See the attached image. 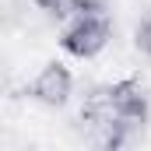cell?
Here are the masks:
<instances>
[{
	"label": "cell",
	"instance_id": "2",
	"mask_svg": "<svg viewBox=\"0 0 151 151\" xmlns=\"http://www.w3.org/2000/svg\"><path fill=\"white\" fill-rule=\"evenodd\" d=\"M106 95H109V109H113L116 119L134 123V127H144V123H148L151 99H148V91H144L141 81L123 77V81H116V84H106Z\"/></svg>",
	"mask_w": 151,
	"mask_h": 151
},
{
	"label": "cell",
	"instance_id": "4",
	"mask_svg": "<svg viewBox=\"0 0 151 151\" xmlns=\"http://www.w3.org/2000/svg\"><path fill=\"white\" fill-rule=\"evenodd\" d=\"M109 116H113V109H109V95H106V88H91V91L84 95L81 109H77V119H81L88 130H99Z\"/></svg>",
	"mask_w": 151,
	"mask_h": 151
},
{
	"label": "cell",
	"instance_id": "6",
	"mask_svg": "<svg viewBox=\"0 0 151 151\" xmlns=\"http://www.w3.org/2000/svg\"><path fill=\"white\" fill-rule=\"evenodd\" d=\"M39 11H46V14H56V18H63L67 14V7H70V0H32Z\"/></svg>",
	"mask_w": 151,
	"mask_h": 151
},
{
	"label": "cell",
	"instance_id": "3",
	"mask_svg": "<svg viewBox=\"0 0 151 151\" xmlns=\"http://www.w3.org/2000/svg\"><path fill=\"white\" fill-rule=\"evenodd\" d=\"M70 91H74V74H70L63 63H56V60L46 63V67L35 74V81H32V99L42 102V106H49V109L67 106Z\"/></svg>",
	"mask_w": 151,
	"mask_h": 151
},
{
	"label": "cell",
	"instance_id": "1",
	"mask_svg": "<svg viewBox=\"0 0 151 151\" xmlns=\"http://www.w3.org/2000/svg\"><path fill=\"white\" fill-rule=\"evenodd\" d=\"M109 39H113L109 14H74V21L60 35V46L77 60H91L109 46Z\"/></svg>",
	"mask_w": 151,
	"mask_h": 151
},
{
	"label": "cell",
	"instance_id": "5",
	"mask_svg": "<svg viewBox=\"0 0 151 151\" xmlns=\"http://www.w3.org/2000/svg\"><path fill=\"white\" fill-rule=\"evenodd\" d=\"M134 42H137V49L151 60V11L137 21V28H134Z\"/></svg>",
	"mask_w": 151,
	"mask_h": 151
}]
</instances>
